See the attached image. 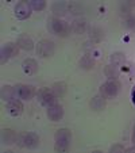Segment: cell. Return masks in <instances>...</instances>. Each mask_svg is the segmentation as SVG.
Listing matches in <instances>:
<instances>
[{
	"mask_svg": "<svg viewBox=\"0 0 135 153\" xmlns=\"http://www.w3.org/2000/svg\"><path fill=\"white\" fill-rule=\"evenodd\" d=\"M54 141H55V152H66L70 146V141H72V133L69 129H60L57 130V133L54 134Z\"/></svg>",
	"mask_w": 135,
	"mask_h": 153,
	"instance_id": "1",
	"label": "cell"
},
{
	"mask_svg": "<svg viewBox=\"0 0 135 153\" xmlns=\"http://www.w3.org/2000/svg\"><path fill=\"white\" fill-rule=\"evenodd\" d=\"M49 29L52 33L60 35V37H66L70 33V26L63 20H60L58 18H52L49 22Z\"/></svg>",
	"mask_w": 135,
	"mask_h": 153,
	"instance_id": "2",
	"label": "cell"
},
{
	"mask_svg": "<svg viewBox=\"0 0 135 153\" xmlns=\"http://www.w3.org/2000/svg\"><path fill=\"white\" fill-rule=\"evenodd\" d=\"M16 144L19 146H24L29 149H35L39 145V137L35 133H27V134H18Z\"/></svg>",
	"mask_w": 135,
	"mask_h": 153,
	"instance_id": "3",
	"label": "cell"
},
{
	"mask_svg": "<svg viewBox=\"0 0 135 153\" xmlns=\"http://www.w3.org/2000/svg\"><path fill=\"white\" fill-rule=\"evenodd\" d=\"M119 91H120V83L118 80H108L100 87V94L105 99L116 96L119 94Z\"/></svg>",
	"mask_w": 135,
	"mask_h": 153,
	"instance_id": "4",
	"label": "cell"
},
{
	"mask_svg": "<svg viewBox=\"0 0 135 153\" xmlns=\"http://www.w3.org/2000/svg\"><path fill=\"white\" fill-rule=\"evenodd\" d=\"M37 54L39 57H52L54 54V43L53 41L49 39H42L41 42H38L37 45Z\"/></svg>",
	"mask_w": 135,
	"mask_h": 153,
	"instance_id": "5",
	"label": "cell"
},
{
	"mask_svg": "<svg viewBox=\"0 0 135 153\" xmlns=\"http://www.w3.org/2000/svg\"><path fill=\"white\" fill-rule=\"evenodd\" d=\"M15 92H16V98L30 100L35 95V88L29 84H18V85H15Z\"/></svg>",
	"mask_w": 135,
	"mask_h": 153,
	"instance_id": "6",
	"label": "cell"
},
{
	"mask_svg": "<svg viewBox=\"0 0 135 153\" xmlns=\"http://www.w3.org/2000/svg\"><path fill=\"white\" fill-rule=\"evenodd\" d=\"M38 100H39V103L42 104V106L45 107H49L52 106V104L55 103V95L53 94L52 88H42V90L38 91Z\"/></svg>",
	"mask_w": 135,
	"mask_h": 153,
	"instance_id": "7",
	"label": "cell"
},
{
	"mask_svg": "<svg viewBox=\"0 0 135 153\" xmlns=\"http://www.w3.org/2000/svg\"><path fill=\"white\" fill-rule=\"evenodd\" d=\"M19 53V46H18V43H14V42H8L6 43L1 49V62H6L8 58H12L15 56H18Z\"/></svg>",
	"mask_w": 135,
	"mask_h": 153,
	"instance_id": "8",
	"label": "cell"
},
{
	"mask_svg": "<svg viewBox=\"0 0 135 153\" xmlns=\"http://www.w3.org/2000/svg\"><path fill=\"white\" fill-rule=\"evenodd\" d=\"M31 11H32V8H31V6H30V3H27V1H19V3L15 6V15H16V18L20 20L30 18Z\"/></svg>",
	"mask_w": 135,
	"mask_h": 153,
	"instance_id": "9",
	"label": "cell"
},
{
	"mask_svg": "<svg viewBox=\"0 0 135 153\" xmlns=\"http://www.w3.org/2000/svg\"><path fill=\"white\" fill-rule=\"evenodd\" d=\"M47 117L50 121L57 122L63 117V107L58 103H54L52 106L47 107Z\"/></svg>",
	"mask_w": 135,
	"mask_h": 153,
	"instance_id": "10",
	"label": "cell"
},
{
	"mask_svg": "<svg viewBox=\"0 0 135 153\" xmlns=\"http://www.w3.org/2000/svg\"><path fill=\"white\" fill-rule=\"evenodd\" d=\"M7 110L11 114L12 117H19L20 114L23 113V103L19 100V99H12L11 102L7 103Z\"/></svg>",
	"mask_w": 135,
	"mask_h": 153,
	"instance_id": "11",
	"label": "cell"
},
{
	"mask_svg": "<svg viewBox=\"0 0 135 153\" xmlns=\"http://www.w3.org/2000/svg\"><path fill=\"white\" fill-rule=\"evenodd\" d=\"M16 43H18V46H19L20 49L26 50V52H30V50H32V48H34V42H32V39L27 34L19 35Z\"/></svg>",
	"mask_w": 135,
	"mask_h": 153,
	"instance_id": "12",
	"label": "cell"
},
{
	"mask_svg": "<svg viewBox=\"0 0 135 153\" xmlns=\"http://www.w3.org/2000/svg\"><path fill=\"white\" fill-rule=\"evenodd\" d=\"M22 69H23V72L26 73V75H34V73L38 72V64L35 60H32V58H27V60L23 61V64H22Z\"/></svg>",
	"mask_w": 135,
	"mask_h": 153,
	"instance_id": "13",
	"label": "cell"
},
{
	"mask_svg": "<svg viewBox=\"0 0 135 153\" xmlns=\"http://www.w3.org/2000/svg\"><path fill=\"white\" fill-rule=\"evenodd\" d=\"M16 138H18V134L15 131H12L11 129H4L1 131V141H3L4 145L16 144Z\"/></svg>",
	"mask_w": 135,
	"mask_h": 153,
	"instance_id": "14",
	"label": "cell"
},
{
	"mask_svg": "<svg viewBox=\"0 0 135 153\" xmlns=\"http://www.w3.org/2000/svg\"><path fill=\"white\" fill-rule=\"evenodd\" d=\"M16 98V92H15V87H11V85H4L1 88V99L4 102H11L12 99Z\"/></svg>",
	"mask_w": 135,
	"mask_h": 153,
	"instance_id": "15",
	"label": "cell"
},
{
	"mask_svg": "<svg viewBox=\"0 0 135 153\" xmlns=\"http://www.w3.org/2000/svg\"><path fill=\"white\" fill-rule=\"evenodd\" d=\"M86 20L85 19H76L75 22L70 26V30H72L75 34H83L84 31L86 30Z\"/></svg>",
	"mask_w": 135,
	"mask_h": 153,
	"instance_id": "16",
	"label": "cell"
},
{
	"mask_svg": "<svg viewBox=\"0 0 135 153\" xmlns=\"http://www.w3.org/2000/svg\"><path fill=\"white\" fill-rule=\"evenodd\" d=\"M91 108L92 110H95V111H100V110H103L104 107H105V98H104L103 95H100V96H95V98L91 100Z\"/></svg>",
	"mask_w": 135,
	"mask_h": 153,
	"instance_id": "17",
	"label": "cell"
},
{
	"mask_svg": "<svg viewBox=\"0 0 135 153\" xmlns=\"http://www.w3.org/2000/svg\"><path fill=\"white\" fill-rule=\"evenodd\" d=\"M52 91H53V94L55 95V98H60V96H62L63 94L66 92V84L63 83V81L54 83L52 85Z\"/></svg>",
	"mask_w": 135,
	"mask_h": 153,
	"instance_id": "18",
	"label": "cell"
},
{
	"mask_svg": "<svg viewBox=\"0 0 135 153\" xmlns=\"http://www.w3.org/2000/svg\"><path fill=\"white\" fill-rule=\"evenodd\" d=\"M104 72H105V76L109 79V80H116V79L119 77V69L118 67H115V65H107L105 69H104Z\"/></svg>",
	"mask_w": 135,
	"mask_h": 153,
	"instance_id": "19",
	"label": "cell"
},
{
	"mask_svg": "<svg viewBox=\"0 0 135 153\" xmlns=\"http://www.w3.org/2000/svg\"><path fill=\"white\" fill-rule=\"evenodd\" d=\"M93 67H95V60H93L91 56L85 54V56H84V57L80 60V68H83V69L89 71V69H92Z\"/></svg>",
	"mask_w": 135,
	"mask_h": 153,
	"instance_id": "20",
	"label": "cell"
},
{
	"mask_svg": "<svg viewBox=\"0 0 135 153\" xmlns=\"http://www.w3.org/2000/svg\"><path fill=\"white\" fill-rule=\"evenodd\" d=\"M52 11L54 12V15H57V16H62V15L66 14V11H68V4L65 3H54L52 6Z\"/></svg>",
	"mask_w": 135,
	"mask_h": 153,
	"instance_id": "21",
	"label": "cell"
},
{
	"mask_svg": "<svg viewBox=\"0 0 135 153\" xmlns=\"http://www.w3.org/2000/svg\"><path fill=\"white\" fill-rule=\"evenodd\" d=\"M89 35H91V39L95 41V42H99V41H101V38H103V30L100 29V27L97 26H93L92 29L89 30Z\"/></svg>",
	"mask_w": 135,
	"mask_h": 153,
	"instance_id": "22",
	"label": "cell"
},
{
	"mask_svg": "<svg viewBox=\"0 0 135 153\" xmlns=\"http://www.w3.org/2000/svg\"><path fill=\"white\" fill-rule=\"evenodd\" d=\"M124 60H126V58H124V54L120 52H116L111 56V64L115 65V67H119V65L124 64Z\"/></svg>",
	"mask_w": 135,
	"mask_h": 153,
	"instance_id": "23",
	"label": "cell"
},
{
	"mask_svg": "<svg viewBox=\"0 0 135 153\" xmlns=\"http://www.w3.org/2000/svg\"><path fill=\"white\" fill-rule=\"evenodd\" d=\"M68 10H69L72 14H75V15L83 14V6H81L80 3H77V1H72V3L68 4Z\"/></svg>",
	"mask_w": 135,
	"mask_h": 153,
	"instance_id": "24",
	"label": "cell"
},
{
	"mask_svg": "<svg viewBox=\"0 0 135 153\" xmlns=\"http://www.w3.org/2000/svg\"><path fill=\"white\" fill-rule=\"evenodd\" d=\"M30 6L34 11H42L45 7H46V1L45 0H31L30 1Z\"/></svg>",
	"mask_w": 135,
	"mask_h": 153,
	"instance_id": "25",
	"label": "cell"
},
{
	"mask_svg": "<svg viewBox=\"0 0 135 153\" xmlns=\"http://www.w3.org/2000/svg\"><path fill=\"white\" fill-rule=\"evenodd\" d=\"M126 26L128 27L130 30L135 31V15H130L128 18L126 19Z\"/></svg>",
	"mask_w": 135,
	"mask_h": 153,
	"instance_id": "26",
	"label": "cell"
},
{
	"mask_svg": "<svg viewBox=\"0 0 135 153\" xmlns=\"http://www.w3.org/2000/svg\"><path fill=\"white\" fill-rule=\"evenodd\" d=\"M109 152L115 153V152H124V148L122 146V145H115V146H112L111 149H109Z\"/></svg>",
	"mask_w": 135,
	"mask_h": 153,
	"instance_id": "27",
	"label": "cell"
},
{
	"mask_svg": "<svg viewBox=\"0 0 135 153\" xmlns=\"http://www.w3.org/2000/svg\"><path fill=\"white\" fill-rule=\"evenodd\" d=\"M131 98H132V102H134V104H135V87L132 88V92H131Z\"/></svg>",
	"mask_w": 135,
	"mask_h": 153,
	"instance_id": "28",
	"label": "cell"
},
{
	"mask_svg": "<svg viewBox=\"0 0 135 153\" xmlns=\"http://www.w3.org/2000/svg\"><path fill=\"white\" fill-rule=\"evenodd\" d=\"M132 144L135 145V126H134V133H132Z\"/></svg>",
	"mask_w": 135,
	"mask_h": 153,
	"instance_id": "29",
	"label": "cell"
}]
</instances>
